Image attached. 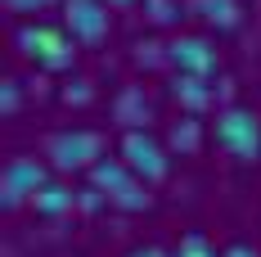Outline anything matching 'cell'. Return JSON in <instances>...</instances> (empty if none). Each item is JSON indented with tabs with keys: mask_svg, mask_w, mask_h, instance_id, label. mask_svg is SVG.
Returning <instances> with one entry per match:
<instances>
[{
	"mask_svg": "<svg viewBox=\"0 0 261 257\" xmlns=\"http://www.w3.org/2000/svg\"><path fill=\"white\" fill-rule=\"evenodd\" d=\"M14 45L23 59L41 63L45 73H68L77 63V50H72V32H59L50 23H23L14 27Z\"/></svg>",
	"mask_w": 261,
	"mask_h": 257,
	"instance_id": "1",
	"label": "cell"
},
{
	"mask_svg": "<svg viewBox=\"0 0 261 257\" xmlns=\"http://www.w3.org/2000/svg\"><path fill=\"white\" fill-rule=\"evenodd\" d=\"M212 135H216V145L234 158V162H257L261 158V118L248 104H225L216 113Z\"/></svg>",
	"mask_w": 261,
	"mask_h": 257,
	"instance_id": "2",
	"label": "cell"
},
{
	"mask_svg": "<svg viewBox=\"0 0 261 257\" xmlns=\"http://www.w3.org/2000/svg\"><path fill=\"white\" fill-rule=\"evenodd\" d=\"M90 185H99L108 194V203L122 207V212H144L149 207V180H140L135 172L126 167V158H99L90 167Z\"/></svg>",
	"mask_w": 261,
	"mask_h": 257,
	"instance_id": "3",
	"label": "cell"
},
{
	"mask_svg": "<svg viewBox=\"0 0 261 257\" xmlns=\"http://www.w3.org/2000/svg\"><path fill=\"white\" fill-rule=\"evenodd\" d=\"M99 131H86V127H72V131H54L45 140V158H50L59 172H86L99 162Z\"/></svg>",
	"mask_w": 261,
	"mask_h": 257,
	"instance_id": "4",
	"label": "cell"
},
{
	"mask_svg": "<svg viewBox=\"0 0 261 257\" xmlns=\"http://www.w3.org/2000/svg\"><path fill=\"white\" fill-rule=\"evenodd\" d=\"M45 180H50V172H45V162H41V158L14 154L9 162H5V172H0V203H5V212L32 203V199H36V190H41Z\"/></svg>",
	"mask_w": 261,
	"mask_h": 257,
	"instance_id": "5",
	"label": "cell"
},
{
	"mask_svg": "<svg viewBox=\"0 0 261 257\" xmlns=\"http://www.w3.org/2000/svg\"><path fill=\"white\" fill-rule=\"evenodd\" d=\"M122 158H126L130 172H135L140 180H149V185L167 180V172H171V158H167V149H162V145H158L144 127H130L126 135H122Z\"/></svg>",
	"mask_w": 261,
	"mask_h": 257,
	"instance_id": "6",
	"label": "cell"
},
{
	"mask_svg": "<svg viewBox=\"0 0 261 257\" xmlns=\"http://www.w3.org/2000/svg\"><path fill=\"white\" fill-rule=\"evenodd\" d=\"M63 27L81 45L104 41L108 36V0H63Z\"/></svg>",
	"mask_w": 261,
	"mask_h": 257,
	"instance_id": "7",
	"label": "cell"
},
{
	"mask_svg": "<svg viewBox=\"0 0 261 257\" xmlns=\"http://www.w3.org/2000/svg\"><path fill=\"white\" fill-rule=\"evenodd\" d=\"M167 63L176 73H194V77H212L216 73V50L207 36H176L167 45Z\"/></svg>",
	"mask_w": 261,
	"mask_h": 257,
	"instance_id": "8",
	"label": "cell"
},
{
	"mask_svg": "<svg viewBox=\"0 0 261 257\" xmlns=\"http://www.w3.org/2000/svg\"><path fill=\"white\" fill-rule=\"evenodd\" d=\"M216 90H221V81L212 86V77H194V73H176V77H171V95H176V104H180V108H189V113L212 108Z\"/></svg>",
	"mask_w": 261,
	"mask_h": 257,
	"instance_id": "9",
	"label": "cell"
},
{
	"mask_svg": "<svg viewBox=\"0 0 261 257\" xmlns=\"http://www.w3.org/2000/svg\"><path fill=\"white\" fill-rule=\"evenodd\" d=\"M149 113H153V104L144 100V90H140V86H126V90L113 100V118H117L126 131H130V127H144V122H149Z\"/></svg>",
	"mask_w": 261,
	"mask_h": 257,
	"instance_id": "10",
	"label": "cell"
},
{
	"mask_svg": "<svg viewBox=\"0 0 261 257\" xmlns=\"http://www.w3.org/2000/svg\"><path fill=\"white\" fill-rule=\"evenodd\" d=\"M72 203H77V194H72L68 185H59V180H45V185L36 190V199H32V207H36L41 217H63Z\"/></svg>",
	"mask_w": 261,
	"mask_h": 257,
	"instance_id": "11",
	"label": "cell"
},
{
	"mask_svg": "<svg viewBox=\"0 0 261 257\" xmlns=\"http://www.w3.org/2000/svg\"><path fill=\"white\" fill-rule=\"evenodd\" d=\"M198 14L216 32H234L239 27V0H198Z\"/></svg>",
	"mask_w": 261,
	"mask_h": 257,
	"instance_id": "12",
	"label": "cell"
},
{
	"mask_svg": "<svg viewBox=\"0 0 261 257\" xmlns=\"http://www.w3.org/2000/svg\"><path fill=\"white\" fill-rule=\"evenodd\" d=\"M167 140H171V149H176V154H198L203 131H198V122H194V118H180V122L171 127V135H167Z\"/></svg>",
	"mask_w": 261,
	"mask_h": 257,
	"instance_id": "13",
	"label": "cell"
},
{
	"mask_svg": "<svg viewBox=\"0 0 261 257\" xmlns=\"http://www.w3.org/2000/svg\"><path fill=\"white\" fill-rule=\"evenodd\" d=\"M176 257H221V253L212 248V239H207L203 230H189V235L180 239V248H176Z\"/></svg>",
	"mask_w": 261,
	"mask_h": 257,
	"instance_id": "14",
	"label": "cell"
},
{
	"mask_svg": "<svg viewBox=\"0 0 261 257\" xmlns=\"http://www.w3.org/2000/svg\"><path fill=\"white\" fill-rule=\"evenodd\" d=\"M144 9H149V18H153L158 27H167V23L180 18V5H176V0H144Z\"/></svg>",
	"mask_w": 261,
	"mask_h": 257,
	"instance_id": "15",
	"label": "cell"
},
{
	"mask_svg": "<svg viewBox=\"0 0 261 257\" xmlns=\"http://www.w3.org/2000/svg\"><path fill=\"white\" fill-rule=\"evenodd\" d=\"M18 100H23V81L9 77V81H5V90H0V108H5V113H18Z\"/></svg>",
	"mask_w": 261,
	"mask_h": 257,
	"instance_id": "16",
	"label": "cell"
},
{
	"mask_svg": "<svg viewBox=\"0 0 261 257\" xmlns=\"http://www.w3.org/2000/svg\"><path fill=\"white\" fill-rule=\"evenodd\" d=\"M104 190H99V185H90V190H81L77 194V207H86V212H99V207H104Z\"/></svg>",
	"mask_w": 261,
	"mask_h": 257,
	"instance_id": "17",
	"label": "cell"
},
{
	"mask_svg": "<svg viewBox=\"0 0 261 257\" xmlns=\"http://www.w3.org/2000/svg\"><path fill=\"white\" fill-rule=\"evenodd\" d=\"M45 5H54V0H5L9 14H41Z\"/></svg>",
	"mask_w": 261,
	"mask_h": 257,
	"instance_id": "18",
	"label": "cell"
},
{
	"mask_svg": "<svg viewBox=\"0 0 261 257\" xmlns=\"http://www.w3.org/2000/svg\"><path fill=\"white\" fill-rule=\"evenodd\" d=\"M63 100H68V104H86V100H90V90H86V81H72V86L63 90Z\"/></svg>",
	"mask_w": 261,
	"mask_h": 257,
	"instance_id": "19",
	"label": "cell"
},
{
	"mask_svg": "<svg viewBox=\"0 0 261 257\" xmlns=\"http://www.w3.org/2000/svg\"><path fill=\"white\" fill-rule=\"evenodd\" d=\"M221 257H261V253L252 248V244H230V248H225Z\"/></svg>",
	"mask_w": 261,
	"mask_h": 257,
	"instance_id": "20",
	"label": "cell"
},
{
	"mask_svg": "<svg viewBox=\"0 0 261 257\" xmlns=\"http://www.w3.org/2000/svg\"><path fill=\"white\" fill-rule=\"evenodd\" d=\"M126 257H167V253H162V248H153V244H144V248H130Z\"/></svg>",
	"mask_w": 261,
	"mask_h": 257,
	"instance_id": "21",
	"label": "cell"
},
{
	"mask_svg": "<svg viewBox=\"0 0 261 257\" xmlns=\"http://www.w3.org/2000/svg\"><path fill=\"white\" fill-rule=\"evenodd\" d=\"M108 5H135V0H108Z\"/></svg>",
	"mask_w": 261,
	"mask_h": 257,
	"instance_id": "22",
	"label": "cell"
}]
</instances>
